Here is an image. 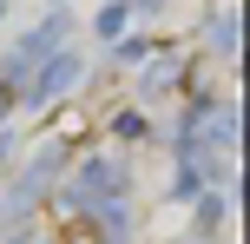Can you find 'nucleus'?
Listing matches in <instances>:
<instances>
[{
    "mask_svg": "<svg viewBox=\"0 0 250 244\" xmlns=\"http://www.w3.org/2000/svg\"><path fill=\"white\" fill-rule=\"evenodd\" d=\"M73 79H79V60H53L46 73H40V99H53V92H66Z\"/></svg>",
    "mask_w": 250,
    "mask_h": 244,
    "instance_id": "1",
    "label": "nucleus"
},
{
    "mask_svg": "<svg viewBox=\"0 0 250 244\" xmlns=\"http://www.w3.org/2000/svg\"><path fill=\"white\" fill-rule=\"evenodd\" d=\"M0 244H53V238L40 231V224H20V231H7V238H0Z\"/></svg>",
    "mask_w": 250,
    "mask_h": 244,
    "instance_id": "2",
    "label": "nucleus"
},
{
    "mask_svg": "<svg viewBox=\"0 0 250 244\" xmlns=\"http://www.w3.org/2000/svg\"><path fill=\"white\" fill-rule=\"evenodd\" d=\"M0 112H7V92H0Z\"/></svg>",
    "mask_w": 250,
    "mask_h": 244,
    "instance_id": "3",
    "label": "nucleus"
}]
</instances>
